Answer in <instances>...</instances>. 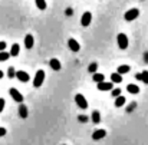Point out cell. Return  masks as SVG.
Returning <instances> with one entry per match:
<instances>
[{
  "label": "cell",
  "instance_id": "1",
  "mask_svg": "<svg viewBox=\"0 0 148 145\" xmlns=\"http://www.w3.org/2000/svg\"><path fill=\"white\" fill-rule=\"evenodd\" d=\"M43 81H45V72H43L42 69H39V70L36 72V75H35L33 86H35V88H40V86H42V83H43Z\"/></svg>",
  "mask_w": 148,
  "mask_h": 145
},
{
  "label": "cell",
  "instance_id": "2",
  "mask_svg": "<svg viewBox=\"0 0 148 145\" xmlns=\"http://www.w3.org/2000/svg\"><path fill=\"white\" fill-rule=\"evenodd\" d=\"M140 16V10L138 9H130L128 12H125V20L127 22H132V20H135L137 17Z\"/></svg>",
  "mask_w": 148,
  "mask_h": 145
},
{
  "label": "cell",
  "instance_id": "3",
  "mask_svg": "<svg viewBox=\"0 0 148 145\" xmlns=\"http://www.w3.org/2000/svg\"><path fill=\"white\" fill-rule=\"evenodd\" d=\"M75 102H76V105H78L81 109H86V108H88V101L85 99V96H84L82 94H78V95L75 96Z\"/></svg>",
  "mask_w": 148,
  "mask_h": 145
},
{
  "label": "cell",
  "instance_id": "4",
  "mask_svg": "<svg viewBox=\"0 0 148 145\" xmlns=\"http://www.w3.org/2000/svg\"><path fill=\"white\" fill-rule=\"evenodd\" d=\"M9 94H10V96L13 98L17 103H22V102H23V95H22L16 88H10V89H9Z\"/></svg>",
  "mask_w": 148,
  "mask_h": 145
},
{
  "label": "cell",
  "instance_id": "5",
  "mask_svg": "<svg viewBox=\"0 0 148 145\" xmlns=\"http://www.w3.org/2000/svg\"><path fill=\"white\" fill-rule=\"evenodd\" d=\"M116 40H118V46H119L121 49L128 48V38H127L125 33H119L118 38H116Z\"/></svg>",
  "mask_w": 148,
  "mask_h": 145
},
{
  "label": "cell",
  "instance_id": "6",
  "mask_svg": "<svg viewBox=\"0 0 148 145\" xmlns=\"http://www.w3.org/2000/svg\"><path fill=\"white\" fill-rule=\"evenodd\" d=\"M91 20H92V14H91V12H85V13L82 14L81 25H82L84 27H86V26H89V25H91Z\"/></svg>",
  "mask_w": 148,
  "mask_h": 145
},
{
  "label": "cell",
  "instance_id": "7",
  "mask_svg": "<svg viewBox=\"0 0 148 145\" xmlns=\"http://www.w3.org/2000/svg\"><path fill=\"white\" fill-rule=\"evenodd\" d=\"M14 76H16L20 82H27V81H29V75H27L25 70H17V72L14 73Z\"/></svg>",
  "mask_w": 148,
  "mask_h": 145
},
{
  "label": "cell",
  "instance_id": "8",
  "mask_svg": "<svg viewBox=\"0 0 148 145\" xmlns=\"http://www.w3.org/2000/svg\"><path fill=\"white\" fill-rule=\"evenodd\" d=\"M105 135H106V131H105V129H98V131H95V132L92 134V140H94V141H99V140L105 138Z\"/></svg>",
  "mask_w": 148,
  "mask_h": 145
},
{
  "label": "cell",
  "instance_id": "9",
  "mask_svg": "<svg viewBox=\"0 0 148 145\" xmlns=\"http://www.w3.org/2000/svg\"><path fill=\"white\" fill-rule=\"evenodd\" d=\"M68 46H69V49H71L72 52H79V49H81L79 43H78L75 39H69V40H68Z\"/></svg>",
  "mask_w": 148,
  "mask_h": 145
},
{
  "label": "cell",
  "instance_id": "10",
  "mask_svg": "<svg viewBox=\"0 0 148 145\" xmlns=\"http://www.w3.org/2000/svg\"><path fill=\"white\" fill-rule=\"evenodd\" d=\"M98 89L99 91H111L112 89V82H98Z\"/></svg>",
  "mask_w": 148,
  "mask_h": 145
},
{
  "label": "cell",
  "instance_id": "11",
  "mask_svg": "<svg viewBox=\"0 0 148 145\" xmlns=\"http://www.w3.org/2000/svg\"><path fill=\"white\" fill-rule=\"evenodd\" d=\"M33 45H35V39H33V36L29 33V35H26V38H25V46L27 49H32L33 48Z\"/></svg>",
  "mask_w": 148,
  "mask_h": 145
},
{
  "label": "cell",
  "instance_id": "12",
  "mask_svg": "<svg viewBox=\"0 0 148 145\" xmlns=\"http://www.w3.org/2000/svg\"><path fill=\"white\" fill-rule=\"evenodd\" d=\"M49 65H50V68H52L53 70H56V72H58V70H60V68H62V66H60V62H59L56 57H52V59H50Z\"/></svg>",
  "mask_w": 148,
  "mask_h": 145
},
{
  "label": "cell",
  "instance_id": "13",
  "mask_svg": "<svg viewBox=\"0 0 148 145\" xmlns=\"http://www.w3.org/2000/svg\"><path fill=\"white\" fill-rule=\"evenodd\" d=\"M27 115H29V114H27V106L23 105V103H20V105H19V116L25 119V118H27Z\"/></svg>",
  "mask_w": 148,
  "mask_h": 145
},
{
  "label": "cell",
  "instance_id": "14",
  "mask_svg": "<svg viewBox=\"0 0 148 145\" xmlns=\"http://www.w3.org/2000/svg\"><path fill=\"white\" fill-rule=\"evenodd\" d=\"M135 78H137L138 81H143L144 83H147L148 85V70H144L143 73H137Z\"/></svg>",
  "mask_w": 148,
  "mask_h": 145
},
{
  "label": "cell",
  "instance_id": "15",
  "mask_svg": "<svg viewBox=\"0 0 148 145\" xmlns=\"http://www.w3.org/2000/svg\"><path fill=\"white\" fill-rule=\"evenodd\" d=\"M127 91H128L130 94H134V95L140 94V88H138L137 85H134V83H130V85L127 86Z\"/></svg>",
  "mask_w": 148,
  "mask_h": 145
},
{
  "label": "cell",
  "instance_id": "16",
  "mask_svg": "<svg viewBox=\"0 0 148 145\" xmlns=\"http://www.w3.org/2000/svg\"><path fill=\"white\" fill-rule=\"evenodd\" d=\"M19 53H20V46L17 43H13L12 49H10V56H17Z\"/></svg>",
  "mask_w": 148,
  "mask_h": 145
},
{
  "label": "cell",
  "instance_id": "17",
  "mask_svg": "<svg viewBox=\"0 0 148 145\" xmlns=\"http://www.w3.org/2000/svg\"><path fill=\"white\" fill-rule=\"evenodd\" d=\"M111 81H112L114 83H121V82H122V75H119L118 72H116V73H112V75H111Z\"/></svg>",
  "mask_w": 148,
  "mask_h": 145
},
{
  "label": "cell",
  "instance_id": "18",
  "mask_svg": "<svg viewBox=\"0 0 148 145\" xmlns=\"http://www.w3.org/2000/svg\"><path fill=\"white\" fill-rule=\"evenodd\" d=\"M125 105V98L122 96V95H118L116 99H115V106L116 108H121V106H124Z\"/></svg>",
  "mask_w": 148,
  "mask_h": 145
},
{
  "label": "cell",
  "instance_id": "19",
  "mask_svg": "<svg viewBox=\"0 0 148 145\" xmlns=\"http://www.w3.org/2000/svg\"><path fill=\"white\" fill-rule=\"evenodd\" d=\"M130 66L128 65H121V66H118V73L119 75H124V73H128L130 72Z\"/></svg>",
  "mask_w": 148,
  "mask_h": 145
},
{
  "label": "cell",
  "instance_id": "20",
  "mask_svg": "<svg viewBox=\"0 0 148 145\" xmlns=\"http://www.w3.org/2000/svg\"><path fill=\"white\" fill-rule=\"evenodd\" d=\"M92 122L94 124H99L101 122V114H99L98 111H94L92 112Z\"/></svg>",
  "mask_w": 148,
  "mask_h": 145
},
{
  "label": "cell",
  "instance_id": "21",
  "mask_svg": "<svg viewBox=\"0 0 148 145\" xmlns=\"http://www.w3.org/2000/svg\"><path fill=\"white\" fill-rule=\"evenodd\" d=\"M92 79L98 83V82H102L103 79H105V76L102 75V73H97V72H94V76H92Z\"/></svg>",
  "mask_w": 148,
  "mask_h": 145
},
{
  "label": "cell",
  "instance_id": "22",
  "mask_svg": "<svg viewBox=\"0 0 148 145\" xmlns=\"http://www.w3.org/2000/svg\"><path fill=\"white\" fill-rule=\"evenodd\" d=\"M10 57V53L9 52H4V50H0V62H4Z\"/></svg>",
  "mask_w": 148,
  "mask_h": 145
},
{
  "label": "cell",
  "instance_id": "23",
  "mask_svg": "<svg viewBox=\"0 0 148 145\" xmlns=\"http://www.w3.org/2000/svg\"><path fill=\"white\" fill-rule=\"evenodd\" d=\"M36 6L39 10H45L46 9V0H36Z\"/></svg>",
  "mask_w": 148,
  "mask_h": 145
},
{
  "label": "cell",
  "instance_id": "24",
  "mask_svg": "<svg viewBox=\"0 0 148 145\" xmlns=\"http://www.w3.org/2000/svg\"><path fill=\"white\" fill-rule=\"evenodd\" d=\"M97 69H98V65L94 62V63H91L89 66H88V72H91V73H94V72H97Z\"/></svg>",
  "mask_w": 148,
  "mask_h": 145
},
{
  "label": "cell",
  "instance_id": "25",
  "mask_svg": "<svg viewBox=\"0 0 148 145\" xmlns=\"http://www.w3.org/2000/svg\"><path fill=\"white\" fill-rule=\"evenodd\" d=\"M111 91H112V92H111V95H112V96H118V95H121V89H118V88H116V89H111Z\"/></svg>",
  "mask_w": 148,
  "mask_h": 145
},
{
  "label": "cell",
  "instance_id": "26",
  "mask_svg": "<svg viewBox=\"0 0 148 145\" xmlns=\"http://www.w3.org/2000/svg\"><path fill=\"white\" fill-rule=\"evenodd\" d=\"M14 68H9V78H13L14 76Z\"/></svg>",
  "mask_w": 148,
  "mask_h": 145
},
{
  "label": "cell",
  "instance_id": "27",
  "mask_svg": "<svg viewBox=\"0 0 148 145\" xmlns=\"http://www.w3.org/2000/svg\"><path fill=\"white\" fill-rule=\"evenodd\" d=\"M4 103H6V102H4V99H3V98H0V114H1V111L4 109Z\"/></svg>",
  "mask_w": 148,
  "mask_h": 145
},
{
  "label": "cell",
  "instance_id": "28",
  "mask_svg": "<svg viewBox=\"0 0 148 145\" xmlns=\"http://www.w3.org/2000/svg\"><path fill=\"white\" fill-rule=\"evenodd\" d=\"M6 132H7V131H6V128L0 127V138H1V137H4V135H6Z\"/></svg>",
  "mask_w": 148,
  "mask_h": 145
},
{
  "label": "cell",
  "instance_id": "29",
  "mask_svg": "<svg viewBox=\"0 0 148 145\" xmlns=\"http://www.w3.org/2000/svg\"><path fill=\"white\" fill-rule=\"evenodd\" d=\"M72 14H73V10H72L71 7H68V9H66V16H72Z\"/></svg>",
  "mask_w": 148,
  "mask_h": 145
},
{
  "label": "cell",
  "instance_id": "30",
  "mask_svg": "<svg viewBox=\"0 0 148 145\" xmlns=\"http://www.w3.org/2000/svg\"><path fill=\"white\" fill-rule=\"evenodd\" d=\"M6 46H7V45H6L4 42H0V50H4V49H6Z\"/></svg>",
  "mask_w": 148,
  "mask_h": 145
},
{
  "label": "cell",
  "instance_id": "31",
  "mask_svg": "<svg viewBox=\"0 0 148 145\" xmlns=\"http://www.w3.org/2000/svg\"><path fill=\"white\" fill-rule=\"evenodd\" d=\"M135 106H137V103H135V102H132V105H131V106L128 108V112H130V111H132V109H134Z\"/></svg>",
  "mask_w": 148,
  "mask_h": 145
},
{
  "label": "cell",
  "instance_id": "32",
  "mask_svg": "<svg viewBox=\"0 0 148 145\" xmlns=\"http://www.w3.org/2000/svg\"><path fill=\"white\" fill-rule=\"evenodd\" d=\"M79 121H82V122H85V121H86V118H85V116H79Z\"/></svg>",
  "mask_w": 148,
  "mask_h": 145
},
{
  "label": "cell",
  "instance_id": "33",
  "mask_svg": "<svg viewBox=\"0 0 148 145\" xmlns=\"http://www.w3.org/2000/svg\"><path fill=\"white\" fill-rule=\"evenodd\" d=\"M1 78H3V72L0 70V79H1Z\"/></svg>",
  "mask_w": 148,
  "mask_h": 145
}]
</instances>
